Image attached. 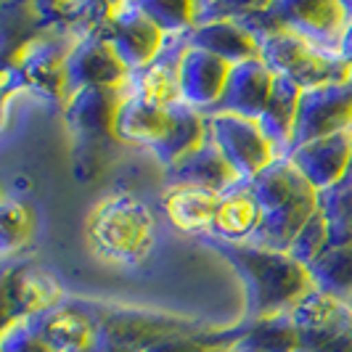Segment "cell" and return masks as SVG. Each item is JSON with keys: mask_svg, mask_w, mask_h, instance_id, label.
I'll list each match as a JSON object with an SVG mask.
<instances>
[{"mask_svg": "<svg viewBox=\"0 0 352 352\" xmlns=\"http://www.w3.org/2000/svg\"><path fill=\"white\" fill-rule=\"evenodd\" d=\"M249 191L263 210V223L254 233V244L276 252H289L302 226L313 217L318 191L294 170L289 159H276L267 170L247 180Z\"/></svg>", "mask_w": 352, "mask_h": 352, "instance_id": "cell-1", "label": "cell"}, {"mask_svg": "<svg viewBox=\"0 0 352 352\" xmlns=\"http://www.w3.org/2000/svg\"><path fill=\"white\" fill-rule=\"evenodd\" d=\"M214 247H220V252L244 276L249 289V307L260 320L281 316L283 307H292L302 294L313 289L307 267L289 257L286 252L226 241H214Z\"/></svg>", "mask_w": 352, "mask_h": 352, "instance_id": "cell-2", "label": "cell"}, {"mask_svg": "<svg viewBox=\"0 0 352 352\" xmlns=\"http://www.w3.org/2000/svg\"><path fill=\"white\" fill-rule=\"evenodd\" d=\"M154 214L130 194H111L88 217L90 249L106 263H138L154 244Z\"/></svg>", "mask_w": 352, "mask_h": 352, "instance_id": "cell-3", "label": "cell"}, {"mask_svg": "<svg viewBox=\"0 0 352 352\" xmlns=\"http://www.w3.org/2000/svg\"><path fill=\"white\" fill-rule=\"evenodd\" d=\"M273 77H281L286 82L305 90H316L323 85L350 82L352 69L336 56L318 51L310 43H305L289 30H273L260 35V56Z\"/></svg>", "mask_w": 352, "mask_h": 352, "instance_id": "cell-4", "label": "cell"}, {"mask_svg": "<svg viewBox=\"0 0 352 352\" xmlns=\"http://www.w3.org/2000/svg\"><path fill=\"white\" fill-rule=\"evenodd\" d=\"M90 35L109 43L130 74L154 64L167 40V35L146 16L143 6H106L104 19L93 21Z\"/></svg>", "mask_w": 352, "mask_h": 352, "instance_id": "cell-5", "label": "cell"}, {"mask_svg": "<svg viewBox=\"0 0 352 352\" xmlns=\"http://www.w3.org/2000/svg\"><path fill=\"white\" fill-rule=\"evenodd\" d=\"M207 135L244 183L257 177L278 159L257 120H247L228 111H212L207 117Z\"/></svg>", "mask_w": 352, "mask_h": 352, "instance_id": "cell-6", "label": "cell"}, {"mask_svg": "<svg viewBox=\"0 0 352 352\" xmlns=\"http://www.w3.org/2000/svg\"><path fill=\"white\" fill-rule=\"evenodd\" d=\"M352 130V82L305 90L292 130V151L318 138Z\"/></svg>", "mask_w": 352, "mask_h": 352, "instance_id": "cell-7", "label": "cell"}, {"mask_svg": "<svg viewBox=\"0 0 352 352\" xmlns=\"http://www.w3.org/2000/svg\"><path fill=\"white\" fill-rule=\"evenodd\" d=\"M278 30H289L318 51L339 58V40L350 21V8L342 3H281L273 6Z\"/></svg>", "mask_w": 352, "mask_h": 352, "instance_id": "cell-8", "label": "cell"}, {"mask_svg": "<svg viewBox=\"0 0 352 352\" xmlns=\"http://www.w3.org/2000/svg\"><path fill=\"white\" fill-rule=\"evenodd\" d=\"M130 72L111 51V45L96 35H82L67 53V93L96 88H124Z\"/></svg>", "mask_w": 352, "mask_h": 352, "instance_id": "cell-9", "label": "cell"}, {"mask_svg": "<svg viewBox=\"0 0 352 352\" xmlns=\"http://www.w3.org/2000/svg\"><path fill=\"white\" fill-rule=\"evenodd\" d=\"M286 159L313 191H331L347 177L352 167V130L297 146Z\"/></svg>", "mask_w": 352, "mask_h": 352, "instance_id": "cell-10", "label": "cell"}, {"mask_svg": "<svg viewBox=\"0 0 352 352\" xmlns=\"http://www.w3.org/2000/svg\"><path fill=\"white\" fill-rule=\"evenodd\" d=\"M230 69H233V64L212 56L210 51L188 45L180 56V64H177L180 101L196 111H201V109L217 111L226 85H228Z\"/></svg>", "mask_w": 352, "mask_h": 352, "instance_id": "cell-11", "label": "cell"}, {"mask_svg": "<svg viewBox=\"0 0 352 352\" xmlns=\"http://www.w3.org/2000/svg\"><path fill=\"white\" fill-rule=\"evenodd\" d=\"M167 183L170 188H201L223 199L244 180L233 173V167L207 135L201 146H196L194 151H188L186 157L167 167Z\"/></svg>", "mask_w": 352, "mask_h": 352, "instance_id": "cell-12", "label": "cell"}, {"mask_svg": "<svg viewBox=\"0 0 352 352\" xmlns=\"http://www.w3.org/2000/svg\"><path fill=\"white\" fill-rule=\"evenodd\" d=\"M286 316L297 334L300 350L305 352L318 350L326 339H331L344 323L352 320V313H347L342 300L320 292L316 286L307 294H302L300 300L286 310Z\"/></svg>", "mask_w": 352, "mask_h": 352, "instance_id": "cell-13", "label": "cell"}, {"mask_svg": "<svg viewBox=\"0 0 352 352\" xmlns=\"http://www.w3.org/2000/svg\"><path fill=\"white\" fill-rule=\"evenodd\" d=\"M170 111L173 106L154 104L124 88L117 117H114V135L130 146H143L157 151L170 130Z\"/></svg>", "mask_w": 352, "mask_h": 352, "instance_id": "cell-14", "label": "cell"}, {"mask_svg": "<svg viewBox=\"0 0 352 352\" xmlns=\"http://www.w3.org/2000/svg\"><path fill=\"white\" fill-rule=\"evenodd\" d=\"M273 82H276L273 72L267 69L260 58H249V61L236 64L230 69L228 85H226L217 111L239 114L247 120H260L265 106L270 101Z\"/></svg>", "mask_w": 352, "mask_h": 352, "instance_id": "cell-15", "label": "cell"}, {"mask_svg": "<svg viewBox=\"0 0 352 352\" xmlns=\"http://www.w3.org/2000/svg\"><path fill=\"white\" fill-rule=\"evenodd\" d=\"M186 37H188V45L210 51L212 56L228 61L233 67L260 56V37L239 19H220L210 24H199V27H191Z\"/></svg>", "mask_w": 352, "mask_h": 352, "instance_id": "cell-16", "label": "cell"}, {"mask_svg": "<svg viewBox=\"0 0 352 352\" xmlns=\"http://www.w3.org/2000/svg\"><path fill=\"white\" fill-rule=\"evenodd\" d=\"M21 323L51 352H85L93 342L90 320L72 307H51Z\"/></svg>", "mask_w": 352, "mask_h": 352, "instance_id": "cell-17", "label": "cell"}, {"mask_svg": "<svg viewBox=\"0 0 352 352\" xmlns=\"http://www.w3.org/2000/svg\"><path fill=\"white\" fill-rule=\"evenodd\" d=\"M124 88H96L72 93L69 109H67V120H69L72 130L85 138H98L104 133H114V117H117Z\"/></svg>", "mask_w": 352, "mask_h": 352, "instance_id": "cell-18", "label": "cell"}, {"mask_svg": "<svg viewBox=\"0 0 352 352\" xmlns=\"http://www.w3.org/2000/svg\"><path fill=\"white\" fill-rule=\"evenodd\" d=\"M263 223V210L257 204V199L252 196L247 183H241L239 188H233L230 194L220 199V207L212 223V233L217 236V241L226 244H244L247 239H254V233Z\"/></svg>", "mask_w": 352, "mask_h": 352, "instance_id": "cell-19", "label": "cell"}, {"mask_svg": "<svg viewBox=\"0 0 352 352\" xmlns=\"http://www.w3.org/2000/svg\"><path fill=\"white\" fill-rule=\"evenodd\" d=\"M67 53L48 40L30 43L21 53L19 77L45 96H61L67 90Z\"/></svg>", "mask_w": 352, "mask_h": 352, "instance_id": "cell-20", "label": "cell"}, {"mask_svg": "<svg viewBox=\"0 0 352 352\" xmlns=\"http://www.w3.org/2000/svg\"><path fill=\"white\" fill-rule=\"evenodd\" d=\"M6 307L11 323H21L30 318L51 310L53 302L58 300V289L51 281V276L37 270H21L16 278H8L6 283Z\"/></svg>", "mask_w": 352, "mask_h": 352, "instance_id": "cell-21", "label": "cell"}, {"mask_svg": "<svg viewBox=\"0 0 352 352\" xmlns=\"http://www.w3.org/2000/svg\"><path fill=\"white\" fill-rule=\"evenodd\" d=\"M162 204L175 228L186 233H210L220 196L201 188H167Z\"/></svg>", "mask_w": 352, "mask_h": 352, "instance_id": "cell-22", "label": "cell"}, {"mask_svg": "<svg viewBox=\"0 0 352 352\" xmlns=\"http://www.w3.org/2000/svg\"><path fill=\"white\" fill-rule=\"evenodd\" d=\"M204 138H207V120L196 109L177 101L170 111V130L154 154L164 167H170L188 151H194L196 146H201Z\"/></svg>", "mask_w": 352, "mask_h": 352, "instance_id": "cell-23", "label": "cell"}, {"mask_svg": "<svg viewBox=\"0 0 352 352\" xmlns=\"http://www.w3.org/2000/svg\"><path fill=\"white\" fill-rule=\"evenodd\" d=\"M313 286L344 300L352 294V244H334L329 247L316 263L307 267Z\"/></svg>", "mask_w": 352, "mask_h": 352, "instance_id": "cell-24", "label": "cell"}, {"mask_svg": "<svg viewBox=\"0 0 352 352\" xmlns=\"http://www.w3.org/2000/svg\"><path fill=\"white\" fill-rule=\"evenodd\" d=\"M329 239H331V228H329V220H326V214L323 210L318 207L313 212V217L302 226V230L297 233V239L292 241V247H289V257H294L300 265L305 267H310V265L316 263L318 257L329 249Z\"/></svg>", "mask_w": 352, "mask_h": 352, "instance_id": "cell-25", "label": "cell"}, {"mask_svg": "<svg viewBox=\"0 0 352 352\" xmlns=\"http://www.w3.org/2000/svg\"><path fill=\"white\" fill-rule=\"evenodd\" d=\"M32 236V212L21 201L6 199L3 204V249L11 254Z\"/></svg>", "mask_w": 352, "mask_h": 352, "instance_id": "cell-26", "label": "cell"}, {"mask_svg": "<svg viewBox=\"0 0 352 352\" xmlns=\"http://www.w3.org/2000/svg\"><path fill=\"white\" fill-rule=\"evenodd\" d=\"M3 352H51L24 323H11L6 331Z\"/></svg>", "mask_w": 352, "mask_h": 352, "instance_id": "cell-27", "label": "cell"}, {"mask_svg": "<svg viewBox=\"0 0 352 352\" xmlns=\"http://www.w3.org/2000/svg\"><path fill=\"white\" fill-rule=\"evenodd\" d=\"M313 352H352V320L344 323L331 339H326V342Z\"/></svg>", "mask_w": 352, "mask_h": 352, "instance_id": "cell-28", "label": "cell"}, {"mask_svg": "<svg viewBox=\"0 0 352 352\" xmlns=\"http://www.w3.org/2000/svg\"><path fill=\"white\" fill-rule=\"evenodd\" d=\"M339 58L352 69V8H350V21L342 32V40H339Z\"/></svg>", "mask_w": 352, "mask_h": 352, "instance_id": "cell-29", "label": "cell"}, {"mask_svg": "<svg viewBox=\"0 0 352 352\" xmlns=\"http://www.w3.org/2000/svg\"><path fill=\"white\" fill-rule=\"evenodd\" d=\"M146 352H201L196 344H183V342H162V344H154L151 350Z\"/></svg>", "mask_w": 352, "mask_h": 352, "instance_id": "cell-30", "label": "cell"}, {"mask_svg": "<svg viewBox=\"0 0 352 352\" xmlns=\"http://www.w3.org/2000/svg\"><path fill=\"white\" fill-rule=\"evenodd\" d=\"M228 352H265V350H260L257 344H252V342H249L247 336H244V339H241V342H239L236 347H230Z\"/></svg>", "mask_w": 352, "mask_h": 352, "instance_id": "cell-31", "label": "cell"}, {"mask_svg": "<svg viewBox=\"0 0 352 352\" xmlns=\"http://www.w3.org/2000/svg\"><path fill=\"white\" fill-rule=\"evenodd\" d=\"M350 82H352V77H350Z\"/></svg>", "mask_w": 352, "mask_h": 352, "instance_id": "cell-32", "label": "cell"}, {"mask_svg": "<svg viewBox=\"0 0 352 352\" xmlns=\"http://www.w3.org/2000/svg\"><path fill=\"white\" fill-rule=\"evenodd\" d=\"M85 352H88V350H85Z\"/></svg>", "mask_w": 352, "mask_h": 352, "instance_id": "cell-33", "label": "cell"}]
</instances>
